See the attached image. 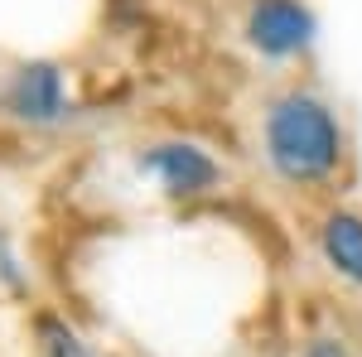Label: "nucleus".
Masks as SVG:
<instances>
[{
  "label": "nucleus",
  "instance_id": "nucleus-1",
  "mask_svg": "<svg viewBox=\"0 0 362 357\" xmlns=\"http://www.w3.org/2000/svg\"><path fill=\"white\" fill-rule=\"evenodd\" d=\"M271 160L290 179H319L338 160V126L334 116L309 102V97H285L271 111Z\"/></svg>",
  "mask_w": 362,
  "mask_h": 357
},
{
  "label": "nucleus",
  "instance_id": "nucleus-2",
  "mask_svg": "<svg viewBox=\"0 0 362 357\" xmlns=\"http://www.w3.org/2000/svg\"><path fill=\"white\" fill-rule=\"evenodd\" d=\"M309 20L295 0H261L251 10V44L266 49V54H290V49H305L309 44Z\"/></svg>",
  "mask_w": 362,
  "mask_h": 357
},
{
  "label": "nucleus",
  "instance_id": "nucleus-3",
  "mask_svg": "<svg viewBox=\"0 0 362 357\" xmlns=\"http://www.w3.org/2000/svg\"><path fill=\"white\" fill-rule=\"evenodd\" d=\"M150 169L165 179L169 193H203L218 184V165L194 145H160L150 155Z\"/></svg>",
  "mask_w": 362,
  "mask_h": 357
},
{
  "label": "nucleus",
  "instance_id": "nucleus-4",
  "mask_svg": "<svg viewBox=\"0 0 362 357\" xmlns=\"http://www.w3.org/2000/svg\"><path fill=\"white\" fill-rule=\"evenodd\" d=\"M15 111L25 121H54L63 111V78H58V68L29 63L20 73V83H15Z\"/></svg>",
  "mask_w": 362,
  "mask_h": 357
},
{
  "label": "nucleus",
  "instance_id": "nucleus-5",
  "mask_svg": "<svg viewBox=\"0 0 362 357\" xmlns=\"http://www.w3.org/2000/svg\"><path fill=\"white\" fill-rule=\"evenodd\" d=\"M324 251L348 280H362V218L353 213H334L324 222Z\"/></svg>",
  "mask_w": 362,
  "mask_h": 357
},
{
  "label": "nucleus",
  "instance_id": "nucleus-6",
  "mask_svg": "<svg viewBox=\"0 0 362 357\" xmlns=\"http://www.w3.org/2000/svg\"><path fill=\"white\" fill-rule=\"evenodd\" d=\"M49 338H54V343H49V357H87V353H83V343H78L73 333L49 329Z\"/></svg>",
  "mask_w": 362,
  "mask_h": 357
},
{
  "label": "nucleus",
  "instance_id": "nucleus-7",
  "mask_svg": "<svg viewBox=\"0 0 362 357\" xmlns=\"http://www.w3.org/2000/svg\"><path fill=\"white\" fill-rule=\"evenodd\" d=\"M305 357H343V348H338V343H314Z\"/></svg>",
  "mask_w": 362,
  "mask_h": 357
}]
</instances>
